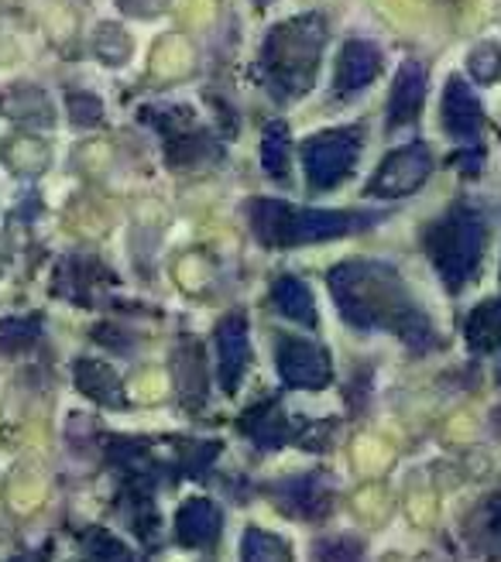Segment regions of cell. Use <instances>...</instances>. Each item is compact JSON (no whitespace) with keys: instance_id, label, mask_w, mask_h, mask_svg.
Masks as SVG:
<instances>
[{"instance_id":"obj_2","label":"cell","mask_w":501,"mask_h":562,"mask_svg":"<svg viewBox=\"0 0 501 562\" xmlns=\"http://www.w3.org/2000/svg\"><path fill=\"white\" fill-rule=\"evenodd\" d=\"M247 220L255 237L268 247H299L337 240L381 223V213H337V210H296L282 200H250Z\"/></svg>"},{"instance_id":"obj_5","label":"cell","mask_w":501,"mask_h":562,"mask_svg":"<svg viewBox=\"0 0 501 562\" xmlns=\"http://www.w3.org/2000/svg\"><path fill=\"white\" fill-rule=\"evenodd\" d=\"M302 168H305V182L313 192H326L333 186H341L357 165L360 155V134L350 127L341 131H320L313 137L302 140Z\"/></svg>"},{"instance_id":"obj_7","label":"cell","mask_w":501,"mask_h":562,"mask_svg":"<svg viewBox=\"0 0 501 562\" xmlns=\"http://www.w3.org/2000/svg\"><path fill=\"white\" fill-rule=\"evenodd\" d=\"M275 363H278V374L289 387H310L320 391L330 384L333 368H330V357L323 347L310 344V340H296V336H286L282 344L275 350Z\"/></svg>"},{"instance_id":"obj_9","label":"cell","mask_w":501,"mask_h":562,"mask_svg":"<svg viewBox=\"0 0 501 562\" xmlns=\"http://www.w3.org/2000/svg\"><path fill=\"white\" fill-rule=\"evenodd\" d=\"M216 353H220V387L237 391L250 363V336H247V319L241 313L220 319Z\"/></svg>"},{"instance_id":"obj_3","label":"cell","mask_w":501,"mask_h":562,"mask_svg":"<svg viewBox=\"0 0 501 562\" xmlns=\"http://www.w3.org/2000/svg\"><path fill=\"white\" fill-rule=\"evenodd\" d=\"M326 45V24L323 18H292L268 32L261 48V69L268 87L278 100L302 97L313 87L320 55Z\"/></svg>"},{"instance_id":"obj_15","label":"cell","mask_w":501,"mask_h":562,"mask_svg":"<svg viewBox=\"0 0 501 562\" xmlns=\"http://www.w3.org/2000/svg\"><path fill=\"white\" fill-rule=\"evenodd\" d=\"M261 168L275 179L286 182L289 179V127L286 124H268L261 134Z\"/></svg>"},{"instance_id":"obj_4","label":"cell","mask_w":501,"mask_h":562,"mask_svg":"<svg viewBox=\"0 0 501 562\" xmlns=\"http://www.w3.org/2000/svg\"><path fill=\"white\" fill-rule=\"evenodd\" d=\"M485 237H488L485 213L467 206V203H457L436 223H430L426 255L433 258V268L439 271L443 285H447L450 292H460L467 281L475 278V271L481 268Z\"/></svg>"},{"instance_id":"obj_11","label":"cell","mask_w":501,"mask_h":562,"mask_svg":"<svg viewBox=\"0 0 501 562\" xmlns=\"http://www.w3.org/2000/svg\"><path fill=\"white\" fill-rule=\"evenodd\" d=\"M220 528H224V515L207 497H189L176 515V539L186 549H210L220 539Z\"/></svg>"},{"instance_id":"obj_19","label":"cell","mask_w":501,"mask_h":562,"mask_svg":"<svg viewBox=\"0 0 501 562\" xmlns=\"http://www.w3.org/2000/svg\"><path fill=\"white\" fill-rule=\"evenodd\" d=\"M69 114H73L76 124H97V121L103 117V106H100V100H93V97H79V93H73V97H69Z\"/></svg>"},{"instance_id":"obj_17","label":"cell","mask_w":501,"mask_h":562,"mask_svg":"<svg viewBox=\"0 0 501 562\" xmlns=\"http://www.w3.org/2000/svg\"><path fill=\"white\" fill-rule=\"evenodd\" d=\"M241 555H244V559L282 562V559H289L292 552H289V546H286L282 539L271 536V531H265V528H250L247 536H244V542H241Z\"/></svg>"},{"instance_id":"obj_21","label":"cell","mask_w":501,"mask_h":562,"mask_svg":"<svg viewBox=\"0 0 501 562\" xmlns=\"http://www.w3.org/2000/svg\"><path fill=\"white\" fill-rule=\"evenodd\" d=\"M255 4H271V0H255Z\"/></svg>"},{"instance_id":"obj_16","label":"cell","mask_w":501,"mask_h":562,"mask_svg":"<svg viewBox=\"0 0 501 562\" xmlns=\"http://www.w3.org/2000/svg\"><path fill=\"white\" fill-rule=\"evenodd\" d=\"M498 340H501V313H498V302L488 299L467 319V344L475 350H494Z\"/></svg>"},{"instance_id":"obj_12","label":"cell","mask_w":501,"mask_h":562,"mask_svg":"<svg viewBox=\"0 0 501 562\" xmlns=\"http://www.w3.org/2000/svg\"><path fill=\"white\" fill-rule=\"evenodd\" d=\"M423 103H426V66L405 63L396 76L392 97H388V131L415 124Z\"/></svg>"},{"instance_id":"obj_10","label":"cell","mask_w":501,"mask_h":562,"mask_svg":"<svg viewBox=\"0 0 501 562\" xmlns=\"http://www.w3.org/2000/svg\"><path fill=\"white\" fill-rule=\"evenodd\" d=\"M378 72H381V52H378V45H371L365 38H350L341 48L337 76H333V90H337V97H350L357 90H365L368 82H375Z\"/></svg>"},{"instance_id":"obj_1","label":"cell","mask_w":501,"mask_h":562,"mask_svg":"<svg viewBox=\"0 0 501 562\" xmlns=\"http://www.w3.org/2000/svg\"><path fill=\"white\" fill-rule=\"evenodd\" d=\"M330 295L341 316L357 329L399 333L415 350L430 347L433 329L423 308L409 295L402 274L385 261H344L330 271Z\"/></svg>"},{"instance_id":"obj_8","label":"cell","mask_w":501,"mask_h":562,"mask_svg":"<svg viewBox=\"0 0 501 562\" xmlns=\"http://www.w3.org/2000/svg\"><path fill=\"white\" fill-rule=\"evenodd\" d=\"M443 127L457 140H464L470 151H481L485 110L464 79H450L447 90H443Z\"/></svg>"},{"instance_id":"obj_6","label":"cell","mask_w":501,"mask_h":562,"mask_svg":"<svg viewBox=\"0 0 501 562\" xmlns=\"http://www.w3.org/2000/svg\"><path fill=\"white\" fill-rule=\"evenodd\" d=\"M430 172H433V155L423 140H415V145L392 151L378 165V172L365 192L375 195V200H402V195H412L420 189L430 179Z\"/></svg>"},{"instance_id":"obj_18","label":"cell","mask_w":501,"mask_h":562,"mask_svg":"<svg viewBox=\"0 0 501 562\" xmlns=\"http://www.w3.org/2000/svg\"><path fill=\"white\" fill-rule=\"evenodd\" d=\"M470 72L478 76V82H491L498 76V48L491 42L470 52Z\"/></svg>"},{"instance_id":"obj_14","label":"cell","mask_w":501,"mask_h":562,"mask_svg":"<svg viewBox=\"0 0 501 562\" xmlns=\"http://www.w3.org/2000/svg\"><path fill=\"white\" fill-rule=\"evenodd\" d=\"M76 384L87 391L90 398H97L100 405H124V391L118 374L107 368V363H93V360H79L76 368Z\"/></svg>"},{"instance_id":"obj_13","label":"cell","mask_w":501,"mask_h":562,"mask_svg":"<svg viewBox=\"0 0 501 562\" xmlns=\"http://www.w3.org/2000/svg\"><path fill=\"white\" fill-rule=\"evenodd\" d=\"M271 302L286 319L299 323V326H316V305H313V292L302 285L296 274H278L271 285Z\"/></svg>"},{"instance_id":"obj_20","label":"cell","mask_w":501,"mask_h":562,"mask_svg":"<svg viewBox=\"0 0 501 562\" xmlns=\"http://www.w3.org/2000/svg\"><path fill=\"white\" fill-rule=\"evenodd\" d=\"M90 552H93V559H131V552H127L121 542L110 539L107 531H93V539H90Z\"/></svg>"}]
</instances>
